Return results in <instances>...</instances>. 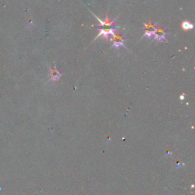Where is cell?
Wrapping results in <instances>:
<instances>
[{"label": "cell", "mask_w": 195, "mask_h": 195, "mask_svg": "<svg viewBox=\"0 0 195 195\" xmlns=\"http://www.w3.org/2000/svg\"><path fill=\"white\" fill-rule=\"evenodd\" d=\"M111 41L113 42V46L114 47H120L124 46L125 40L123 37V36L120 35V34H114L113 35V37L111 38Z\"/></svg>", "instance_id": "6da1fadb"}, {"label": "cell", "mask_w": 195, "mask_h": 195, "mask_svg": "<svg viewBox=\"0 0 195 195\" xmlns=\"http://www.w3.org/2000/svg\"><path fill=\"white\" fill-rule=\"evenodd\" d=\"M155 29H156V26L152 22L145 24V36L148 37L153 36Z\"/></svg>", "instance_id": "7a4b0ae2"}, {"label": "cell", "mask_w": 195, "mask_h": 195, "mask_svg": "<svg viewBox=\"0 0 195 195\" xmlns=\"http://www.w3.org/2000/svg\"><path fill=\"white\" fill-rule=\"evenodd\" d=\"M154 38L156 40H162L164 39H165L166 37V32L163 28H162L161 27H158L155 29V33H154Z\"/></svg>", "instance_id": "3957f363"}, {"label": "cell", "mask_w": 195, "mask_h": 195, "mask_svg": "<svg viewBox=\"0 0 195 195\" xmlns=\"http://www.w3.org/2000/svg\"><path fill=\"white\" fill-rule=\"evenodd\" d=\"M114 31H115V28H100V33L99 34H98L97 37H100V36H103L104 37L108 39V36L109 35H114Z\"/></svg>", "instance_id": "277c9868"}, {"label": "cell", "mask_w": 195, "mask_h": 195, "mask_svg": "<svg viewBox=\"0 0 195 195\" xmlns=\"http://www.w3.org/2000/svg\"><path fill=\"white\" fill-rule=\"evenodd\" d=\"M50 75L51 80H53V81L54 82H57L58 81L60 78V77H61V73H60V71H59L55 66V67H54L53 69H51Z\"/></svg>", "instance_id": "5b68a950"}, {"label": "cell", "mask_w": 195, "mask_h": 195, "mask_svg": "<svg viewBox=\"0 0 195 195\" xmlns=\"http://www.w3.org/2000/svg\"><path fill=\"white\" fill-rule=\"evenodd\" d=\"M95 18H96V19L99 21V22H100V24L102 26H115V24H114V21H112V22H111V21L108 20V16H106V19H105V21L101 20V19H99V18L97 17L95 15Z\"/></svg>", "instance_id": "8992f818"}, {"label": "cell", "mask_w": 195, "mask_h": 195, "mask_svg": "<svg viewBox=\"0 0 195 195\" xmlns=\"http://www.w3.org/2000/svg\"><path fill=\"white\" fill-rule=\"evenodd\" d=\"M182 28H183V29H184V30L193 29V25L188 22H184L182 23Z\"/></svg>", "instance_id": "52a82bcc"}, {"label": "cell", "mask_w": 195, "mask_h": 195, "mask_svg": "<svg viewBox=\"0 0 195 195\" xmlns=\"http://www.w3.org/2000/svg\"><path fill=\"white\" fill-rule=\"evenodd\" d=\"M180 99H181V100H182V99H184V95H181V97H180Z\"/></svg>", "instance_id": "ba28073f"}]
</instances>
